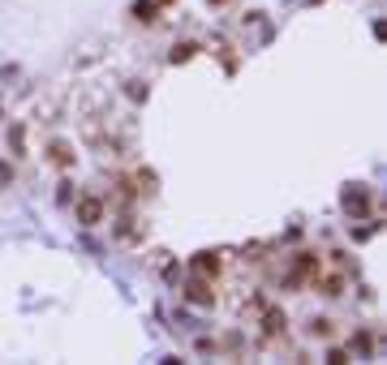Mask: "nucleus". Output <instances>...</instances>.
<instances>
[{
  "instance_id": "nucleus-1",
  "label": "nucleus",
  "mask_w": 387,
  "mask_h": 365,
  "mask_svg": "<svg viewBox=\"0 0 387 365\" xmlns=\"http://www.w3.org/2000/svg\"><path fill=\"white\" fill-rule=\"evenodd\" d=\"M82 219L95 223V219H99V206H95V202H86V206H82Z\"/></svg>"
}]
</instances>
